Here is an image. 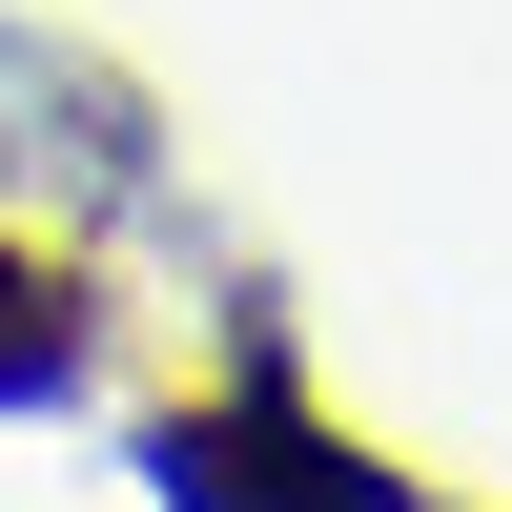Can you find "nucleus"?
Returning <instances> with one entry per match:
<instances>
[{
    "label": "nucleus",
    "instance_id": "obj_1",
    "mask_svg": "<svg viewBox=\"0 0 512 512\" xmlns=\"http://www.w3.org/2000/svg\"><path fill=\"white\" fill-rule=\"evenodd\" d=\"M144 472H164V512H410V492L369 472L308 390H287V349H246V390H226V410H185Z\"/></svg>",
    "mask_w": 512,
    "mask_h": 512
},
{
    "label": "nucleus",
    "instance_id": "obj_2",
    "mask_svg": "<svg viewBox=\"0 0 512 512\" xmlns=\"http://www.w3.org/2000/svg\"><path fill=\"white\" fill-rule=\"evenodd\" d=\"M82 349H103V328H82V287L0 246V410H62V390H82Z\"/></svg>",
    "mask_w": 512,
    "mask_h": 512
}]
</instances>
